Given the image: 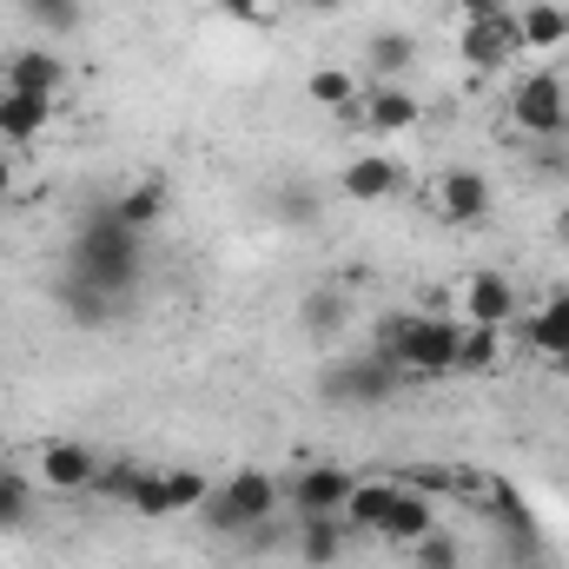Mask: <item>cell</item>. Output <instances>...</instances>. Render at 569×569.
I'll return each mask as SVG.
<instances>
[{
    "instance_id": "1",
    "label": "cell",
    "mask_w": 569,
    "mask_h": 569,
    "mask_svg": "<svg viewBox=\"0 0 569 569\" xmlns=\"http://www.w3.org/2000/svg\"><path fill=\"white\" fill-rule=\"evenodd\" d=\"M67 272H80L87 284H100V291H113V298L127 305L133 284L146 279V232H133V226L113 212V199H100V206L80 219V232H73Z\"/></svg>"
},
{
    "instance_id": "2",
    "label": "cell",
    "mask_w": 569,
    "mask_h": 569,
    "mask_svg": "<svg viewBox=\"0 0 569 569\" xmlns=\"http://www.w3.org/2000/svg\"><path fill=\"white\" fill-rule=\"evenodd\" d=\"M457 338H463V325L450 311H385L371 351L385 365H398L405 378H450L457 371Z\"/></svg>"
},
{
    "instance_id": "3",
    "label": "cell",
    "mask_w": 569,
    "mask_h": 569,
    "mask_svg": "<svg viewBox=\"0 0 569 569\" xmlns=\"http://www.w3.org/2000/svg\"><path fill=\"white\" fill-rule=\"evenodd\" d=\"M279 497L284 483L272 477V470H259V463H246V470H232V477H219L212 490H206V503L192 510L212 537H246L252 523H266V517H279Z\"/></svg>"
},
{
    "instance_id": "4",
    "label": "cell",
    "mask_w": 569,
    "mask_h": 569,
    "mask_svg": "<svg viewBox=\"0 0 569 569\" xmlns=\"http://www.w3.org/2000/svg\"><path fill=\"white\" fill-rule=\"evenodd\" d=\"M318 391H325V405L378 411V405H391V398L405 391V371H398V365H385L378 351H358V358H338V365L318 378Z\"/></svg>"
},
{
    "instance_id": "5",
    "label": "cell",
    "mask_w": 569,
    "mask_h": 569,
    "mask_svg": "<svg viewBox=\"0 0 569 569\" xmlns=\"http://www.w3.org/2000/svg\"><path fill=\"white\" fill-rule=\"evenodd\" d=\"M510 120L530 133V140H569V87L563 73H523L510 87Z\"/></svg>"
},
{
    "instance_id": "6",
    "label": "cell",
    "mask_w": 569,
    "mask_h": 569,
    "mask_svg": "<svg viewBox=\"0 0 569 569\" xmlns=\"http://www.w3.org/2000/svg\"><path fill=\"white\" fill-rule=\"evenodd\" d=\"M517 47H523V27H517L510 7H503V13H483V20H463V33H457V53H463V67H477V73H503Z\"/></svg>"
},
{
    "instance_id": "7",
    "label": "cell",
    "mask_w": 569,
    "mask_h": 569,
    "mask_svg": "<svg viewBox=\"0 0 569 569\" xmlns=\"http://www.w3.org/2000/svg\"><path fill=\"white\" fill-rule=\"evenodd\" d=\"M358 490V477L345 463H311L284 483V510L291 517H345V497Z\"/></svg>"
},
{
    "instance_id": "8",
    "label": "cell",
    "mask_w": 569,
    "mask_h": 569,
    "mask_svg": "<svg viewBox=\"0 0 569 569\" xmlns=\"http://www.w3.org/2000/svg\"><path fill=\"white\" fill-rule=\"evenodd\" d=\"M93 477H100V450L93 443H80V437H47L40 443V483L53 497H87Z\"/></svg>"
},
{
    "instance_id": "9",
    "label": "cell",
    "mask_w": 569,
    "mask_h": 569,
    "mask_svg": "<svg viewBox=\"0 0 569 569\" xmlns=\"http://www.w3.org/2000/svg\"><path fill=\"white\" fill-rule=\"evenodd\" d=\"M490 206H497V186L477 166H450L437 179V219L443 226H477V219H490Z\"/></svg>"
},
{
    "instance_id": "10",
    "label": "cell",
    "mask_w": 569,
    "mask_h": 569,
    "mask_svg": "<svg viewBox=\"0 0 569 569\" xmlns=\"http://www.w3.org/2000/svg\"><path fill=\"white\" fill-rule=\"evenodd\" d=\"M67 60L60 53H47V47H20V53H7V67H0V87L7 93H40V100H53L60 87H67Z\"/></svg>"
},
{
    "instance_id": "11",
    "label": "cell",
    "mask_w": 569,
    "mask_h": 569,
    "mask_svg": "<svg viewBox=\"0 0 569 569\" xmlns=\"http://www.w3.org/2000/svg\"><path fill=\"white\" fill-rule=\"evenodd\" d=\"M398 186H405V166H398L391 152H365V159H351V166L338 172V192L358 199V206H385Z\"/></svg>"
},
{
    "instance_id": "12",
    "label": "cell",
    "mask_w": 569,
    "mask_h": 569,
    "mask_svg": "<svg viewBox=\"0 0 569 569\" xmlns=\"http://www.w3.org/2000/svg\"><path fill=\"white\" fill-rule=\"evenodd\" d=\"M510 311H517V284L503 279V272H470L463 279V325H510Z\"/></svg>"
},
{
    "instance_id": "13",
    "label": "cell",
    "mask_w": 569,
    "mask_h": 569,
    "mask_svg": "<svg viewBox=\"0 0 569 569\" xmlns=\"http://www.w3.org/2000/svg\"><path fill=\"white\" fill-rule=\"evenodd\" d=\"M53 305H60V311H67L73 325H87V331H100V325H113V318L127 311V305H120L113 291H100V284H87L80 272H67V279L53 284Z\"/></svg>"
},
{
    "instance_id": "14",
    "label": "cell",
    "mask_w": 569,
    "mask_h": 569,
    "mask_svg": "<svg viewBox=\"0 0 569 569\" xmlns=\"http://www.w3.org/2000/svg\"><path fill=\"white\" fill-rule=\"evenodd\" d=\"M411 67H418V33L385 27V33H371V40H365V73H378V87H398Z\"/></svg>"
},
{
    "instance_id": "15",
    "label": "cell",
    "mask_w": 569,
    "mask_h": 569,
    "mask_svg": "<svg viewBox=\"0 0 569 569\" xmlns=\"http://www.w3.org/2000/svg\"><path fill=\"white\" fill-rule=\"evenodd\" d=\"M477 503H483V517H490L503 537H537V510L523 503V490H517L510 477H490V483H477Z\"/></svg>"
},
{
    "instance_id": "16",
    "label": "cell",
    "mask_w": 569,
    "mask_h": 569,
    "mask_svg": "<svg viewBox=\"0 0 569 569\" xmlns=\"http://www.w3.org/2000/svg\"><path fill=\"white\" fill-rule=\"evenodd\" d=\"M430 530H437V510H430V497H425V490H398L391 517L378 523V537H385L391 550H411V543H425Z\"/></svg>"
},
{
    "instance_id": "17",
    "label": "cell",
    "mask_w": 569,
    "mask_h": 569,
    "mask_svg": "<svg viewBox=\"0 0 569 569\" xmlns=\"http://www.w3.org/2000/svg\"><path fill=\"white\" fill-rule=\"evenodd\" d=\"M523 345H530L537 358H550L557 371H569V291H557V298L523 325Z\"/></svg>"
},
{
    "instance_id": "18",
    "label": "cell",
    "mask_w": 569,
    "mask_h": 569,
    "mask_svg": "<svg viewBox=\"0 0 569 569\" xmlns=\"http://www.w3.org/2000/svg\"><path fill=\"white\" fill-rule=\"evenodd\" d=\"M425 120V107H418V93H405V87H371V100H365V133H411Z\"/></svg>"
},
{
    "instance_id": "19",
    "label": "cell",
    "mask_w": 569,
    "mask_h": 569,
    "mask_svg": "<svg viewBox=\"0 0 569 569\" xmlns=\"http://www.w3.org/2000/svg\"><path fill=\"white\" fill-rule=\"evenodd\" d=\"M345 537H351L345 517H298V563L331 569L338 557H345Z\"/></svg>"
},
{
    "instance_id": "20",
    "label": "cell",
    "mask_w": 569,
    "mask_h": 569,
    "mask_svg": "<svg viewBox=\"0 0 569 569\" xmlns=\"http://www.w3.org/2000/svg\"><path fill=\"white\" fill-rule=\"evenodd\" d=\"M53 127V100L40 93H0V140H40Z\"/></svg>"
},
{
    "instance_id": "21",
    "label": "cell",
    "mask_w": 569,
    "mask_h": 569,
    "mask_svg": "<svg viewBox=\"0 0 569 569\" xmlns=\"http://www.w3.org/2000/svg\"><path fill=\"white\" fill-rule=\"evenodd\" d=\"M398 490H405L398 477H385V483H365V477H358V490L345 497V523H351V530H371V537H378V523L391 517Z\"/></svg>"
},
{
    "instance_id": "22",
    "label": "cell",
    "mask_w": 569,
    "mask_h": 569,
    "mask_svg": "<svg viewBox=\"0 0 569 569\" xmlns=\"http://www.w3.org/2000/svg\"><path fill=\"white\" fill-rule=\"evenodd\" d=\"M517 27H523V47L550 53V47H563V40H569V7L537 0V7H523V13H517Z\"/></svg>"
},
{
    "instance_id": "23",
    "label": "cell",
    "mask_w": 569,
    "mask_h": 569,
    "mask_svg": "<svg viewBox=\"0 0 569 569\" xmlns=\"http://www.w3.org/2000/svg\"><path fill=\"white\" fill-rule=\"evenodd\" d=\"M298 325H305L311 338H338V331H345V291H338V284H311L305 305H298Z\"/></svg>"
},
{
    "instance_id": "24",
    "label": "cell",
    "mask_w": 569,
    "mask_h": 569,
    "mask_svg": "<svg viewBox=\"0 0 569 569\" xmlns=\"http://www.w3.org/2000/svg\"><path fill=\"white\" fill-rule=\"evenodd\" d=\"M497 351H503V331H497V325H463V338H457V371H463V378H483V371H497Z\"/></svg>"
},
{
    "instance_id": "25",
    "label": "cell",
    "mask_w": 569,
    "mask_h": 569,
    "mask_svg": "<svg viewBox=\"0 0 569 569\" xmlns=\"http://www.w3.org/2000/svg\"><path fill=\"white\" fill-rule=\"evenodd\" d=\"M113 212H120L133 232H152V226L166 219V186H159V179H140V186H127V192L113 199Z\"/></svg>"
},
{
    "instance_id": "26",
    "label": "cell",
    "mask_w": 569,
    "mask_h": 569,
    "mask_svg": "<svg viewBox=\"0 0 569 569\" xmlns=\"http://www.w3.org/2000/svg\"><path fill=\"white\" fill-rule=\"evenodd\" d=\"M305 93H311L318 107H331V113H345V107L358 100V80H351V73H338V67H318V73L305 80Z\"/></svg>"
},
{
    "instance_id": "27",
    "label": "cell",
    "mask_w": 569,
    "mask_h": 569,
    "mask_svg": "<svg viewBox=\"0 0 569 569\" xmlns=\"http://www.w3.org/2000/svg\"><path fill=\"white\" fill-rule=\"evenodd\" d=\"M206 490H212V477H206V470H192V463L166 470V503H172V517H179V510H199V503H206Z\"/></svg>"
},
{
    "instance_id": "28",
    "label": "cell",
    "mask_w": 569,
    "mask_h": 569,
    "mask_svg": "<svg viewBox=\"0 0 569 569\" xmlns=\"http://www.w3.org/2000/svg\"><path fill=\"white\" fill-rule=\"evenodd\" d=\"M13 7H20V20H33L47 33H73L80 27V0H13Z\"/></svg>"
},
{
    "instance_id": "29",
    "label": "cell",
    "mask_w": 569,
    "mask_h": 569,
    "mask_svg": "<svg viewBox=\"0 0 569 569\" xmlns=\"http://www.w3.org/2000/svg\"><path fill=\"white\" fill-rule=\"evenodd\" d=\"M27 510H33V483L20 470H0V530H20Z\"/></svg>"
},
{
    "instance_id": "30",
    "label": "cell",
    "mask_w": 569,
    "mask_h": 569,
    "mask_svg": "<svg viewBox=\"0 0 569 569\" xmlns=\"http://www.w3.org/2000/svg\"><path fill=\"white\" fill-rule=\"evenodd\" d=\"M133 483H140V463H133V457H113V463H100V477H93V490H100L107 503H127Z\"/></svg>"
},
{
    "instance_id": "31",
    "label": "cell",
    "mask_w": 569,
    "mask_h": 569,
    "mask_svg": "<svg viewBox=\"0 0 569 569\" xmlns=\"http://www.w3.org/2000/svg\"><path fill=\"white\" fill-rule=\"evenodd\" d=\"M127 510H133V517H172V503H166V470H159V477H152V470H140V483H133Z\"/></svg>"
},
{
    "instance_id": "32",
    "label": "cell",
    "mask_w": 569,
    "mask_h": 569,
    "mask_svg": "<svg viewBox=\"0 0 569 569\" xmlns=\"http://www.w3.org/2000/svg\"><path fill=\"white\" fill-rule=\"evenodd\" d=\"M398 483H405V490H463V477H457V470H437V463L398 470Z\"/></svg>"
},
{
    "instance_id": "33",
    "label": "cell",
    "mask_w": 569,
    "mask_h": 569,
    "mask_svg": "<svg viewBox=\"0 0 569 569\" xmlns=\"http://www.w3.org/2000/svg\"><path fill=\"white\" fill-rule=\"evenodd\" d=\"M411 557H418V569H463L457 543H450V537H437V530H430L425 543H411Z\"/></svg>"
},
{
    "instance_id": "34",
    "label": "cell",
    "mask_w": 569,
    "mask_h": 569,
    "mask_svg": "<svg viewBox=\"0 0 569 569\" xmlns=\"http://www.w3.org/2000/svg\"><path fill=\"white\" fill-rule=\"evenodd\" d=\"M279 219L284 226H318V199H311L305 186H284L279 192Z\"/></svg>"
},
{
    "instance_id": "35",
    "label": "cell",
    "mask_w": 569,
    "mask_h": 569,
    "mask_svg": "<svg viewBox=\"0 0 569 569\" xmlns=\"http://www.w3.org/2000/svg\"><path fill=\"white\" fill-rule=\"evenodd\" d=\"M232 20H246V27H266V0H219Z\"/></svg>"
},
{
    "instance_id": "36",
    "label": "cell",
    "mask_w": 569,
    "mask_h": 569,
    "mask_svg": "<svg viewBox=\"0 0 569 569\" xmlns=\"http://www.w3.org/2000/svg\"><path fill=\"white\" fill-rule=\"evenodd\" d=\"M450 7H457V13H463V20H483V13H503V7H510V0H450Z\"/></svg>"
},
{
    "instance_id": "37",
    "label": "cell",
    "mask_w": 569,
    "mask_h": 569,
    "mask_svg": "<svg viewBox=\"0 0 569 569\" xmlns=\"http://www.w3.org/2000/svg\"><path fill=\"white\" fill-rule=\"evenodd\" d=\"M298 7H305V13H338L345 0H298Z\"/></svg>"
},
{
    "instance_id": "38",
    "label": "cell",
    "mask_w": 569,
    "mask_h": 569,
    "mask_svg": "<svg viewBox=\"0 0 569 569\" xmlns=\"http://www.w3.org/2000/svg\"><path fill=\"white\" fill-rule=\"evenodd\" d=\"M550 232H557V246H563V252H569V206H563V212H557V226H550Z\"/></svg>"
},
{
    "instance_id": "39",
    "label": "cell",
    "mask_w": 569,
    "mask_h": 569,
    "mask_svg": "<svg viewBox=\"0 0 569 569\" xmlns=\"http://www.w3.org/2000/svg\"><path fill=\"white\" fill-rule=\"evenodd\" d=\"M13 192V166H7V152H0V199Z\"/></svg>"
},
{
    "instance_id": "40",
    "label": "cell",
    "mask_w": 569,
    "mask_h": 569,
    "mask_svg": "<svg viewBox=\"0 0 569 569\" xmlns=\"http://www.w3.org/2000/svg\"><path fill=\"white\" fill-rule=\"evenodd\" d=\"M563 87H569V73H563Z\"/></svg>"
},
{
    "instance_id": "41",
    "label": "cell",
    "mask_w": 569,
    "mask_h": 569,
    "mask_svg": "<svg viewBox=\"0 0 569 569\" xmlns=\"http://www.w3.org/2000/svg\"><path fill=\"white\" fill-rule=\"evenodd\" d=\"M0 93H7V87H0Z\"/></svg>"
}]
</instances>
